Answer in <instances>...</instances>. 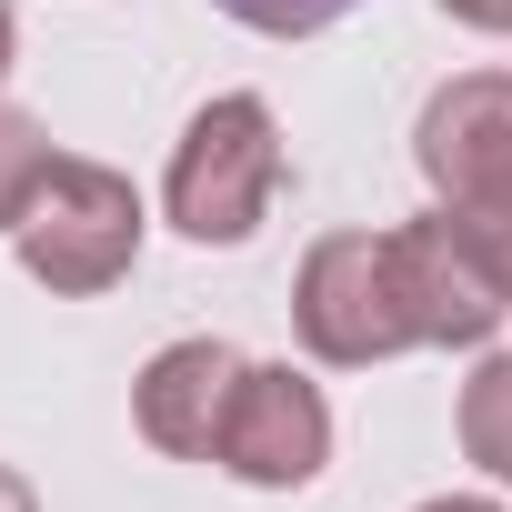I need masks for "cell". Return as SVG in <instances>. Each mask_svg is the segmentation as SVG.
I'll return each instance as SVG.
<instances>
[{
	"mask_svg": "<svg viewBox=\"0 0 512 512\" xmlns=\"http://www.w3.org/2000/svg\"><path fill=\"white\" fill-rule=\"evenodd\" d=\"M282 191V131L262 91H221L171 151V221L191 241H251Z\"/></svg>",
	"mask_w": 512,
	"mask_h": 512,
	"instance_id": "cell-1",
	"label": "cell"
},
{
	"mask_svg": "<svg viewBox=\"0 0 512 512\" xmlns=\"http://www.w3.org/2000/svg\"><path fill=\"white\" fill-rule=\"evenodd\" d=\"M51 141H41V121L31 111H0V231H21V211H31V191L51 181Z\"/></svg>",
	"mask_w": 512,
	"mask_h": 512,
	"instance_id": "cell-9",
	"label": "cell"
},
{
	"mask_svg": "<svg viewBox=\"0 0 512 512\" xmlns=\"http://www.w3.org/2000/svg\"><path fill=\"white\" fill-rule=\"evenodd\" d=\"M392 272H402V302H412V332H422V342H442V352L492 342V322H502V282L482 272V251L452 231V211L392 231Z\"/></svg>",
	"mask_w": 512,
	"mask_h": 512,
	"instance_id": "cell-6",
	"label": "cell"
},
{
	"mask_svg": "<svg viewBox=\"0 0 512 512\" xmlns=\"http://www.w3.org/2000/svg\"><path fill=\"white\" fill-rule=\"evenodd\" d=\"M462 31H512V0H442Z\"/></svg>",
	"mask_w": 512,
	"mask_h": 512,
	"instance_id": "cell-12",
	"label": "cell"
},
{
	"mask_svg": "<svg viewBox=\"0 0 512 512\" xmlns=\"http://www.w3.org/2000/svg\"><path fill=\"white\" fill-rule=\"evenodd\" d=\"M292 322L342 372L412 352L422 332H412V302H402V272H392V231H332V241H312V262L292 282Z\"/></svg>",
	"mask_w": 512,
	"mask_h": 512,
	"instance_id": "cell-2",
	"label": "cell"
},
{
	"mask_svg": "<svg viewBox=\"0 0 512 512\" xmlns=\"http://www.w3.org/2000/svg\"><path fill=\"white\" fill-rule=\"evenodd\" d=\"M462 452H472L492 482H512V352L462 382Z\"/></svg>",
	"mask_w": 512,
	"mask_h": 512,
	"instance_id": "cell-8",
	"label": "cell"
},
{
	"mask_svg": "<svg viewBox=\"0 0 512 512\" xmlns=\"http://www.w3.org/2000/svg\"><path fill=\"white\" fill-rule=\"evenodd\" d=\"M0 71H11V0H0Z\"/></svg>",
	"mask_w": 512,
	"mask_h": 512,
	"instance_id": "cell-15",
	"label": "cell"
},
{
	"mask_svg": "<svg viewBox=\"0 0 512 512\" xmlns=\"http://www.w3.org/2000/svg\"><path fill=\"white\" fill-rule=\"evenodd\" d=\"M231 392H241V352L231 342H171V352H151L131 412H141V432L161 452L211 462L221 452V422H231Z\"/></svg>",
	"mask_w": 512,
	"mask_h": 512,
	"instance_id": "cell-7",
	"label": "cell"
},
{
	"mask_svg": "<svg viewBox=\"0 0 512 512\" xmlns=\"http://www.w3.org/2000/svg\"><path fill=\"white\" fill-rule=\"evenodd\" d=\"M412 151H422V181H432L452 211L502 201V191H512V71H462V81H442V91L422 101Z\"/></svg>",
	"mask_w": 512,
	"mask_h": 512,
	"instance_id": "cell-5",
	"label": "cell"
},
{
	"mask_svg": "<svg viewBox=\"0 0 512 512\" xmlns=\"http://www.w3.org/2000/svg\"><path fill=\"white\" fill-rule=\"evenodd\" d=\"M141 251V191L101 161H51V181L21 211V262L51 292H111Z\"/></svg>",
	"mask_w": 512,
	"mask_h": 512,
	"instance_id": "cell-3",
	"label": "cell"
},
{
	"mask_svg": "<svg viewBox=\"0 0 512 512\" xmlns=\"http://www.w3.org/2000/svg\"><path fill=\"white\" fill-rule=\"evenodd\" d=\"M332 452V412L322 392L292 372V362H241V392H231V422H221V472L231 482H262V492H302Z\"/></svg>",
	"mask_w": 512,
	"mask_h": 512,
	"instance_id": "cell-4",
	"label": "cell"
},
{
	"mask_svg": "<svg viewBox=\"0 0 512 512\" xmlns=\"http://www.w3.org/2000/svg\"><path fill=\"white\" fill-rule=\"evenodd\" d=\"M442 211H452V201H442ZM452 231L482 251V272H492V282H502V302H512V191H502V201H472V211H452Z\"/></svg>",
	"mask_w": 512,
	"mask_h": 512,
	"instance_id": "cell-11",
	"label": "cell"
},
{
	"mask_svg": "<svg viewBox=\"0 0 512 512\" xmlns=\"http://www.w3.org/2000/svg\"><path fill=\"white\" fill-rule=\"evenodd\" d=\"M0 512H41V502H31V482H21L11 462H0Z\"/></svg>",
	"mask_w": 512,
	"mask_h": 512,
	"instance_id": "cell-13",
	"label": "cell"
},
{
	"mask_svg": "<svg viewBox=\"0 0 512 512\" xmlns=\"http://www.w3.org/2000/svg\"><path fill=\"white\" fill-rule=\"evenodd\" d=\"M211 11H231L241 31H262V41H312V31H332L352 0H211Z\"/></svg>",
	"mask_w": 512,
	"mask_h": 512,
	"instance_id": "cell-10",
	"label": "cell"
},
{
	"mask_svg": "<svg viewBox=\"0 0 512 512\" xmlns=\"http://www.w3.org/2000/svg\"><path fill=\"white\" fill-rule=\"evenodd\" d=\"M422 512H502V502H472V492H452V502H422Z\"/></svg>",
	"mask_w": 512,
	"mask_h": 512,
	"instance_id": "cell-14",
	"label": "cell"
}]
</instances>
